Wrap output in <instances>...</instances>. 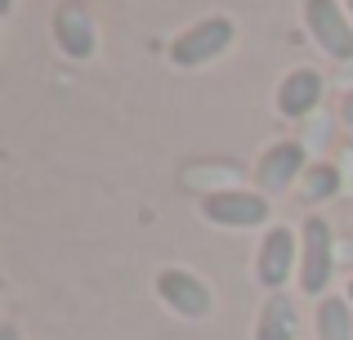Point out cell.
Masks as SVG:
<instances>
[{
  "instance_id": "cell-1",
  "label": "cell",
  "mask_w": 353,
  "mask_h": 340,
  "mask_svg": "<svg viewBox=\"0 0 353 340\" xmlns=\"http://www.w3.org/2000/svg\"><path fill=\"white\" fill-rule=\"evenodd\" d=\"M336 242L340 237L331 233V224L322 215L304 219V228H300V291L304 296L322 300V291L331 287V273H336V264H340Z\"/></svg>"
},
{
  "instance_id": "cell-2",
  "label": "cell",
  "mask_w": 353,
  "mask_h": 340,
  "mask_svg": "<svg viewBox=\"0 0 353 340\" xmlns=\"http://www.w3.org/2000/svg\"><path fill=\"white\" fill-rule=\"evenodd\" d=\"M237 41V23L228 14H215V18H201V23H192L188 32L174 36L170 45V63L174 68H201V63L219 59V54H228Z\"/></svg>"
},
{
  "instance_id": "cell-3",
  "label": "cell",
  "mask_w": 353,
  "mask_h": 340,
  "mask_svg": "<svg viewBox=\"0 0 353 340\" xmlns=\"http://www.w3.org/2000/svg\"><path fill=\"white\" fill-rule=\"evenodd\" d=\"M268 210L273 206L259 188H215L201 197V215L219 228H259Z\"/></svg>"
},
{
  "instance_id": "cell-4",
  "label": "cell",
  "mask_w": 353,
  "mask_h": 340,
  "mask_svg": "<svg viewBox=\"0 0 353 340\" xmlns=\"http://www.w3.org/2000/svg\"><path fill=\"white\" fill-rule=\"evenodd\" d=\"M291 273H300V237L286 224H273L255 255V282L273 296V291H282L291 282Z\"/></svg>"
},
{
  "instance_id": "cell-5",
  "label": "cell",
  "mask_w": 353,
  "mask_h": 340,
  "mask_svg": "<svg viewBox=\"0 0 353 340\" xmlns=\"http://www.w3.org/2000/svg\"><path fill=\"white\" fill-rule=\"evenodd\" d=\"M304 27L331 59L353 63V18L340 0H304Z\"/></svg>"
},
{
  "instance_id": "cell-6",
  "label": "cell",
  "mask_w": 353,
  "mask_h": 340,
  "mask_svg": "<svg viewBox=\"0 0 353 340\" xmlns=\"http://www.w3.org/2000/svg\"><path fill=\"white\" fill-rule=\"evenodd\" d=\"M157 296L179 318H210V309H215V291L206 287V278H197L192 269H179V264L157 273Z\"/></svg>"
},
{
  "instance_id": "cell-7",
  "label": "cell",
  "mask_w": 353,
  "mask_h": 340,
  "mask_svg": "<svg viewBox=\"0 0 353 340\" xmlns=\"http://www.w3.org/2000/svg\"><path fill=\"white\" fill-rule=\"evenodd\" d=\"M309 148H304L300 139H277L264 148V157L255 161V183L264 197H273V192H286L291 183L304 179V170H309Z\"/></svg>"
},
{
  "instance_id": "cell-8",
  "label": "cell",
  "mask_w": 353,
  "mask_h": 340,
  "mask_svg": "<svg viewBox=\"0 0 353 340\" xmlns=\"http://www.w3.org/2000/svg\"><path fill=\"white\" fill-rule=\"evenodd\" d=\"M54 41H59V54H63V59H72V63L94 59L99 32H94L90 9L77 5V0H63V5L54 9Z\"/></svg>"
},
{
  "instance_id": "cell-9",
  "label": "cell",
  "mask_w": 353,
  "mask_h": 340,
  "mask_svg": "<svg viewBox=\"0 0 353 340\" xmlns=\"http://www.w3.org/2000/svg\"><path fill=\"white\" fill-rule=\"evenodd\" d=\"M322 90H327V81H322L318 68H291L282 77V86H277L273 103H277V117H286V121H309L313 112H318L322 103Z\"/></svg>"
},
{
  "instance_id": "cell-10",
  "label": "cell",
  "mask_w": 353,
  "mask_h": 340,
  "mask_svg": "<svg viewBox=\"0 0 353 340\" xmlns=\"http://www.w3.org/2000/svg\"><path fill=\"white\" fill-rule=\"evenodd\" d=\"M295 332H300V314H295V305L282 296V291H273V296L264 300V309H259L255 340H295Z\"/></svg>"
},
{
  "instance_id": "cell-11",
  "label": "cell",
  "mask_w": 353,
  "mask_h": 340,
  "mask_svg": "<svg viewBox=\"0 0 353 340\" xmlns=\"http://www.w3.org/2000/svg\"><path fill=\"white\" fill-rule=\"evenodd\" d=\"M313 332L318 340H353V305L345 296H322L318 314H313Z\"/></svg>"
},
{
  "instance_id": "cell-12",
  "label": "cell",
  "mask_w": 353,
  "mask_h": 340,
  "mask_svg": "<svg viewBox=\"0 0 353 340\" xmlns=\"http://www.w3.org/2000/svg\"><path fill=\"white\" fill-rule=\"evenodd\" d=\"M340 188H345V174H340L336 161H313L300 179V201L304 206H318V201L340 197Z\"/></svg>"
},
{
  "instance_id": "cell-13",
  "label": "cell",
  "mask_w": 353,
  "mask_h": 340,
  "mask_svg": "<svg viewBox=\"0 0 353 340\" xmlns=\"http://www.w3.org/2000/svg\"><path fill=\"white\" fill-rule=\"evenodd\" d=\"M331 134H336V121H331V117L327 112H313L309 117V121H304V134H300V143H304V148H313V143H322V148H327V143H331Z\"/></svg>"
},
{
  "instance_id": "cell-14",
  "label": "cell",
  "mask_w": 353,
  "mask_h": 340,
  "mask_svg": "<svg viewBox=\"0 0 353 340\" xmlns=\"http://www.w3.org/2000/svg\"><path fill=\"white\" fill-rule=\"evenodd\" d=\"M336 260H340V264H349V269H353V233H345V237L336 242Z\"/></svg>"
},
{
  "instance_id": "cell-15",
  "label": "cell",
  "mask_w": 353,
  "mask_h": 340,
  "mask_svg": "<svg viewBox=\"0 0 353 340\" xmlns=\"http://www.w3.org/2000/svg\"><path fill=\"white\" fill-rule=\"evenodd\" d=\"M340 121L353 126V90H345V103H340Z\"/></svg>"
},
{
  "instance_id": "cell-16",
  "label": "cell",
  "mask_w": 353,
  "mask_h": 340,
  "mask_svg": "<svg viewBox=\"0 0 353 340\" xmlns=\"http://www.w3.org/2000/svg\"><path fill=\"white\" fill-rule=\"evenodd\" d=\"M0 340H18V327H14V323H5V327H0Z\"/></svg>"
},
{
  "instance_id": "cell-17",
  "label": "cell",
  "mask_w": 353,
  "mask_h": 340,
  "mask_svg": "<svg viewBox=\"0 0 353 340\" xmlns=\"http://www.w3.org/2000/svg\"><path fill=\"white\" fill-rule=\"evenodd\" d=\"M349 305H353V278H349Z\"/></svg>"
},
{
  "instance_id": "cell-18",
  "label": "cell",
  "mask_w": 353,
  "mask_h": 340,
  "mask_svg": "<svg viewBox=\"0 0 353 340\" xmlns=\"http://www.w3.org/2000/svg\"><path fill=\"white\" fill-rule=\"evenodd\" d=\"M345 9H349V18H353V0H345Z\"/></svg>"
}]
</instances>
